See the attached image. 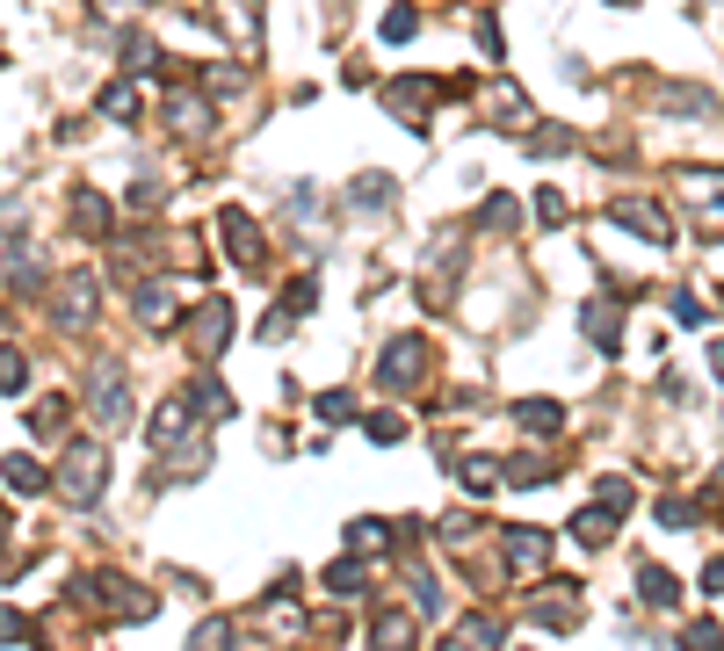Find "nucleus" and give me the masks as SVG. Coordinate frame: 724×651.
I'll use <instances>...</instances> for the list:
<instances>
[{
    "instance_id": "nucleus-9",
    "label": "nucleus",
    "mask_w": 724,
    "mask_h": 651,
    "mask_svg": "<svg viewBox=\"0 0 724 651\" xmlns=\"http://www.w3.org/2000/svg\"><path fill=\"white\" fill-rule=\"evenodd\" d=\"M174 442H189V413H181V406H160V420H153V449H174Z\"/></svg>"
},
{
    "instance_id": "nucleus-25",
    "label": "nucleus",
    "mask_w": 724,
    "mask_h": 651,
    "mask_svg": "<svg viewBox=\"0 0 724 651\" xmlns=\"http://www.w3.org/2000/svg\"><path fill=\"white\" fill-rule=\"evenodd\" d=\"M348 413H355L348 391H326V398H319V420H348Z\"/></svg>"
},
{
    "instance_id": "nucleus-12",
    "label": "nucleus",
    "mask_w": 724,
    "mask_h": 651,
    "mask_svg": "<svg viewBox=\"0 0 724 651\" xmlns=\"http://www.w3.org/2000/svg\"><path fill=\"white\" fill-rule=\"evenodd\" d=\"M167 116L181 123V131H210V102H196V95H174Z\"/></svg>"
},
{
    "instance_id": "nucleus-24",
    "label": "nucleus",
    "mask_w": 724,
    "mask_h": 651,
    "mask_svg": "<svg viewBox=\"0 0 724 651\" xmlns=\"http://www.w3.org/2000/svg\"><path fill=\"white\" fill-rule=\"evenodd\" d=\"M536 217L543 225H565V189H536Z\"/></svg>"
},
{
    "instance_id": "nucleus-19",
    "label": "nucleus",
    "mask_w": 724,
    "mask_h": 651,
    "mask_svg": "<svg viewBox=\"0 0 724 651\" xmlns=\"http://www.w3.org/2000/svg\"><path fill=\"white\" fill-rule=\"evenodd\" d=\"M355 203H362V210H384V203H391V181H384V174H362V181H355Z\"/></svg>"
},
{
    "instance_id": "nucleus-8",
    "label": "nucleus",
    "mask_w": 724,
    "mask_h": 651,
    "mask_svg": "<svg viewBox=\"0 0 724 651\" xmlns=\"http://www.w3.org/2000/svg\"><path fill=\"white\" fill-rule=\"evenodd\" d=\"M529 152H536V160H558V152H572V131H565V123H536Z\"/></svg>"
},
{
    "instance_id": "nucleus-30",
    "label": "nucleus",
    "mask_w": 724,
    "mask_h": 651,
    "mask_svg": "<svg viewBox=\"0 0 724 651\" xmlns=\"http://www.w3.org/2000/svg\"><path fill=\"white\" fill-rule=\"evenodd\" d=\"M218 644H225V623H203L196 630V651H218Z\"/></svg>"
},
{
    "instance_id": "nucleus-4",
    "label": "nucleus",
    "mask_w": 724,
    "mask_h": 651,
    "mask_svg": "<svg viewBox=\"0 0 724 651\" xmlns=\"http://www.w3.org/2000/svg\"><path fill=\"white\" fill-rule=\"evenodd\" d=\"M232 333V312L225 304H203V312L189 319V340H196V355H218V340Z\"/></svg>"
},
{
    "instance_id": "nucleus-6",
    "label": "nucleus",
    "mask_w": 724,
    "mask_h": 651,
    "mask_svg": "<svg viewBox=\"0 0 724 651\" xmlns=\"http://www.w3.org/2000/svg\"><path fill=\"white\" fill-rule=\"evenodd\" d=\"M616 225H630V232H645V239H667V217H659L652 203H630V196L616 203Z\"/></svg>"
},
{
    "instance_id": "nucleus-23",
    "label": "nucleus",
    "mask_w": 724,
    "mask_h": 651,
    "mask_svg": "<svg viewBox=\"0 0 724 651\" xmlns=\"http://www.w3.org/2000/svg\"><path fill=\"white\" fill-rule=\"evenodd\" d=\"M189 406H203V413H232V398H225L218 384H189Z\"/></svg>"
},
{
    "instance_id": "nucleus-21",
    "label": "nucleus",
    "mask_w": 724,
    "mask_h": 651,
    "mask_svg": "<svg viewBox=\"0 0 724 651\" xmlns=\"http://www.w3.org/2000/svg\"><path fill=\"white\" fill-rule=\"evenodd\" d=\"M638 586H645V594H652L659 608L674 601V572H659V565H645V572H638Z\"/></svg>"
},
{
    "instance_id": "nucleus-1",
    "label": "nucleus",
    "mask_w": 724,
    "mask_h": 651,
    "mask_svg": "<svg viewBox=\"0 0 724 651\" xmlns=\"http://www.w3.org/2000/svg\"><path fill=\"white\" fill-rule=\"evenodd\" d=\"M102 471H109L102 442H73V449H66V463H58V485H66L73 500L87 507V500H95V492H102Z\"/></svg>"
},
{
    "instance_id": "nucleus-14",
    "label": "nucleus",
    "mask_w": 724,
    "mask_h": 651,
    "mask_svg": "<svg viewBox=\"0 0 724 651\" xmlns=\"http://www.w3.org/2000/svg\"><path fill=\"white\" fill-rule=\"evenodd\" d=\"M0 471H8V485H15V492H44V471H37V456H8Z\"/></svg>"
},
{
    "instance_id": "nucleus-17",
    "label": "nucleus",
    "mask_w": 724,
    "mask_h": 651,
    "mask_svg": "<svg viewBox=\"0 0 724 651\" xmlns=\"http://www.w3.org/2000/svg\"><path fill=\"white\" fill-rule=\"evenodd\" d=\"M0 391H8V398H15V391H29V362H22L15 348H0Z\"/></svg>"
},
{
    "instance_id": "nucleus-31",
    "label": "nucleus",
    "mask_w": 724,
    "mask_h": 651,
    "mask_svg": "<svg viewBox=\"0 0 724 651\" xmlns=\"http://www.w3.org/2000/svg\"><path fill=\"white\" fill-rule=\"evenodd\" d=\"M15 637H22V615H15V608H0V644H15Z\"/></svg>"
},
{
    "instance_id": "nucleus-27",
    "label": "nucleus",
    "mask_w": 724,
    "mask_h": 651,
    "mask_svg": "<svg viewBox=\"0 0 724 651\" xmlns=\"http://www.w3.org/2000/svg\"><path fill=\"white\" fill-rule=\"evenodd\" d=\"M384 536H391L384 521H355V550H384Z\"/></svg>"
},
{
    "instance_id": "nucleus-3",
    "label": "nucleus",
    "mask_w": 724,
    "mask_h": 651,
    "mask_svg": "<svg viewBox=\"0 0 724 651\" xmlns=\"http://www.w3.org/2000/svg\"><path fill=\"white\" fill-rule=\"evenodd\" d=\"M580 326H587V340H594V348H616V340H623V319H616V304H609V297L580 304Z\"/></svg>"
},
{
    "instance_id": "nucleus-18",
    "label": "nucleus",
    "mask_w": 724,
    "mask_h": 651,
    "mask_svg": "<svg viewBox=\"0 0 724 651\" xmlns=\"http://www.w3.org/2000/svg\"><path fill=\"white\" fill-rule=\"evenodd\" d=\"M413 29H420V15H413V8H406V0H399V8H391V15H384V44H406V37H413Z\"/></svg>"
},
{
    "instance_id": "nucleus-29",
    "label": "nucleus",
    "mask_w": 724,
    "mask_h": 651,
    "mask_svg": "<svg viewBox=\"0 0 724 651\" xmlns=\"http://www.w3.org/2000/svg\"><path fill=\"white\" fill-rule=\"evenodd\" d=\"M399 434H406L399 413H377V420H370V442H399Z\"/></svg>"
},
{
    "instance_id": "nucleus-28",
    "label": "nucleus",
    "mask_w": 724,
    "mask_h": 651,
    "mask_svg": "<svg viewBox=\"0 0 724 651\" xmlns=\"http://www.w3.org/2000/svg\"><path fill=\"white\" fill-rule=\"evenodd\" d=\"M102 109H109V116H138V95H131V87H109Z\"/></svg>"
},
{
    "instance_id": "nucleus-2",
    "label": "nucleus",
    "mask_w": 724,
    "mask_h": 651,
    "mask_svg": "<svg viewBox=\"0 0 724 651\" xmlns=\"http://www.w3.org/2000/svg\"><path fill=\"white\" fill-rule=\"evenodd\" d=\"M420 362H428V348H420V340H391L384 348V391H406V384H420Z\"/></svg>"
},
{
    "instance_id": "nucleus-7",
    "label": "nucleus",
    "mask_w": 724,
    "mask_h": 651,
    "mask_svg": "<svg viewBox=\"0 0 724 651\" xmlns=\"http://www.w3.org/2000/svg\"><path fill=\"white\" fill-rule=\"evenodd\" d=\"M609 529H616V507H587V514H572V536H580L587 550H594V543H609Z\"/></svg>"
},
{
    "instance_id": "nucleus-26",
    "label": "nucleus",
    "mask_w": 724,
    "mask_h": 651,
    "mask_svg": "<svg viewBox=\"0 0 724 651\" xmlns=\"http://www.w3.org/2000/svg\"><path fill=\"white\" fill-rule=\"evenodd\" d=\"M674 319H681V326H710V312H703V304H696V297H688V290L674 297Z\"/></svg>"
},
{
    "instance_id": "nucleus-22",
    "label": "nucleus",
    "mask_w": 724,
    "mask_h": 651,
    "mask_svg": "<svg viewBox=\"0 0 724 651\" xmlns=\"http://www.w3.org/2000/svg\"><path fill=\"white\" fill-rule=\"evenodd\" d=\"M326 586H334V594H362L370 572H362V565H334V572H326Z\"/></svg>"
},
{
    "instance_id": "nucleus-20",
    "label": "nucleus",
    "mask_w": 724,
    "mask_h": 651,
    "mask_svg": "<svg viewBox=\"0 0 724 651\" xmlns=\"http://www.w3.org/2000/svg\"><path fill=\"white\" fill-rule=\"evenodd\" d=\"M37 434H44V442H58V434H66V398H51V406H37Z\"/></svg>"
},
{
    "instance_id": "nucleus-5",
    "label": "nucleus",
    "mask_w": 724,
    "mask_h": 651,
    "mask_svg": "<svg viewBox=\"0 0 724 651\" xmlns=\"http://www.w3.org/2000/svg\"><path fill=\"white\" fill-rule=\"evenodd\" d=\"M218 232H225V246H232L239 261H261V232H254V217H247V210H225V217H218Z\"/></svg>"
},
{
    "instance_id": "nucleus-13",
    "label": "nucleus",
    "mask_w": 724,
    "mask_h": 651,
    "mask_svg": "<svg viewBox=\"0 0 724 651\" xmlns=\"http://www.w3.org/2000/svg\"><path fill=\"white\" fill-rule=\"evenodd\" d=\"M87 304H95V283H87V275H73V283H66V326H87V319H95Z\"/></svg>"
},
{
    "instance_id": "nucleus-15",
    "label": "nucleus",
    "mask_w": 724,
    "mask_h": 651,
    "mask_svg": "<svg viewBox=\"0 0 724 651\" xmlns=\"http://www.w3.org/2000/svg\"><path fill=\"white\" fill-rule=\"evenodd\" d=\"M377 651H413V623L406 615H384L377 623Z\"/></svg>"
},
{
    "instance_id": "nucleus-11",
    "label": "nucleus",
    "mask_w": 724,
    "mask_h": 651,
    "mask_svg": "<svg viewBox=\"0 0 724 651\" xmlns=\"http://www.w3.org/2000/svg\"><path fill=\"white\" fill-rule=\"evenodd\" d=\"M507 557H515L522 572H536L543 565V529H515V536H507Z\"/></svg>"
},
{
    "instance_id": "nucleus-32",
    "label": "nucleus",
    "mask_w": 724,
    "mask_h": 651,
    "mask_svg": "<svg viewBox=\"0 0 724 651\" xmlns=\"http://www.w3.org/2000/svg\"><path fill=\"white\" fill-rule=\"evenodd\" d=\"M0 536H8V521H0Z\"/></svg>"
},
{
    "instance_id": "nucleus-16",
    "label": "nucleus",
    "mask_w": 724,
    "mask_h": 651,
    "mask_svg": "<svg viewBox=\"0 0 724 651\" xmlns=\"http://www.w3.org/2000/svg\"><path fill=\"white\" fill-rule=\"evenodd\" d=\"M464 485H471V492H500V463H493V456H471V463H464Z\"/></svg>"
},
{
    "instance_id": "nucleus-10",
    "label": "nucleus",
    "mask_w": 724,
    "mask_h": 651,
    "mask_svg": "<svg viewBox=\"0 0 724 651\" xmlns=\"http://www.w3.org/2000/svg\"><path fill=\"white\" fill-rule=\"evenodd\" d=\"M515 420H522L529 434H558V420H565V413L551 406V398H529V406H515Z\"/></svg>"
}]
</instances>
